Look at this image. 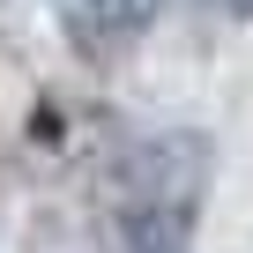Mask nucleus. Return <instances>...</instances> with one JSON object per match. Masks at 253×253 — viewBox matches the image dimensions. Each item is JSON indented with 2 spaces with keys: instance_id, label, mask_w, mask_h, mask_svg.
Returning <instances> with one entry per match:
<instances>
[{
  "instance_id": "1",
  "label": "nucleus",
  "mask_w": 253,
  "mask_h": 253,
  "mask_svg": "<svg viewBox=\"0 0 253 253\" xmlns=\"http://www.w3.org/2000/svg\"><path fill=\"white\" fill-rule=\"evenodd\" d=\"M209 194V142L201 134H149L112 164V231L126 253H186L194 216Z\"/></svg>"
},
{
  "instance_id": "2",
  "label": "nucleus",
  "mask_w": 253,
  "mask_h": 253,
  "mask_svg": "<svg viewBox=\"0 0 253 253\" xmlns=\"http://www.w3.org/2000/svg\"><path fill=\"white\" fill-rule=\"evenodd\" d=\"M231 8H238V15H253V0H231Z\"/></svg>"
}]
</instances>
